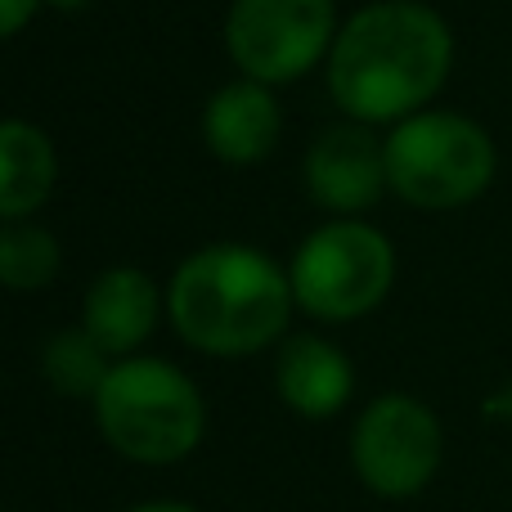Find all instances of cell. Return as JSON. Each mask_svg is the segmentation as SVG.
<instances>
[{"mask_svg": "<svg viewBox=\"0 0 512 512\" xmlns=\"http://www.w3.org/2000/svg\"><path fill=\"white\" fill-rule=\"evenodd\" d=\"M288 279L292 297L306 315L346 324V319H360L387 301L391 283H396V248L373 225L355 221V216H337L301 239L288 265Z\"/></svg>", "mask_w": 512, "mask_h": 512, "instance_id": "5", "label": "cell"}, {"mask_svg": "<svg viewBox=\"0 0 512 512\" xmlns=\"http://www.w3.org/2000/svg\"><path fill=\"white\" fill-rule=\"evenodd\" d=\"M113 355L86 333V328H59L41 351V373L59 396L72 400H95V391L104 387Z\"/></svg>", "mask_w": 512, "mask_h": 512, "instance_id": "14", "label": "cell"}, {"mask_svg": "<svg viewBox=\"0 0 512 512\" xmlns=\"http://www.w3.org/2000/svg\"><path fill=\"white\" fill-rule=\"evenodd\" d=\"M126 512H198L194 504H180V499H149V504H135Z\"/></svg>", "mask_w": 512, "mask_h": 512, "instance_id": "16", "label": "cell"}, {"mask_svg": "<svg viewBox=\"0 0 512 512\" xmlns=\"http://www.w3.org/2000/svg\"><path fill=\"white\" fill-rule=\"evenodd\" d=\"M495 180V144L472 117L414 113L387 135V185L423 212H450Z\"/></svg>", "mask_w": 512, "mask_h": 512, "instance_id": "4", "label": "cell"}, {"mask_svg": "<svg viewBox=\"0 0 512 512\" xmlns=\"http://www.w3.org/2000/svg\"><path fill=\"white\" fill-rule=\"evenodd\" d=\"M445 432L432 405L405 391L378 396L351 432V468L378 499H414L436 481Z\"/></svg>", "mask_w": 512, "mask_h": 512, "instance_id": "6", "label": "cell"}, {"mask_svg": "<svg viewBox=\"0 0 512 512\" xmlns=\"http://www.w3.org/2000/svg\"><path fill=\"white\" fill-rule=\"evenodd\" d=\"M95 427L122 459L144 468H171L203 445L207 400L185 369L153 355L113 360L95 391Z\"/></svg>", "mask_w": 512, "mask_h": 512, "instance_id": "3", "label": "cell"}, {"mask_svg": "<svg viewBox=\"0 0 512 512\" xmlns=\"http://www.w3.org/2000/svg\"><path fill=\"white\" fill-rule=\"evenodd\" d=\"M63 248L45 225L5 221L0 225V288L9 292H41L59 279Z\"/></svg>", "mask_w": 512, "mask_h": 512, "instance_id": "13", "label": "cell"}, {"mask_svg": "<svg viewBox=\"0 0 512 512\" xmlns=\"http://www.w3.org/2000/svg\"><path fill=\"white\" fill-rule=\"evenodd\" d=\"M454 36L418 0H378L337 27L328 50V90L351 122H405L445 86Z\"/></svg>", "mask_w": 512, "mask_h": 512, "instance_id": "1", "label": "cell"}, {"mask_svg": "<svg viewBox=\"0 0 512 512\" xmlns=\"http://www.w3.org/2000/svg\"><path fill=\"white\" fill-rule=\"evenodd\" d=\"M279 131H283V113L274 104L270 86H261V81L239 77L207 99L203 140L221 162L252 167V162L270 158V149L279 144Z\"/></svg>", "mask_w": 512, "mask_h": 512, "instance_id": "10", "label": "cell"}, {"mask_svg": "<svg viewBox=\"0 0 512 512\" xmlns=\"http://www.w3.org/2000/svg\"><path fill=\"white\" fill-rule=\"evenodd\" d=\"M333 41V0H234L225 18L230 59L261 86H288L306 77L333 50Z\"/></svg>", "mask_w": 512, "mask_h": 512, "instance_id": "7", "label": "cell"}, {"mask_svg": "<svg viewBox=\"0 0 512 512\" xmlns=\"http://www.w3.org/2000/svg\"><path fill=\"white\" fill-rule=\"evenodd\" d=\"M297 306L288 270L243 243H212L180 261L167 288L176 333L207 355H256L274 346Z\"/></svg>", "mask_w": 512, "mask_h": 512, "instance_id": "2", "label": "cell"}, {"mask_svg": "<svg viewBox=\"0 0 512 512\" xmlns=\"http://www.w3.org/2000/svg\"><path fill=\"white\" fill-rule=\"evenodd\" d=\"M50 9H63V14H77V9H86L90 0H45Z\"/></svg>", "mask_w": 512, "mask_h": 512, "instance_id": "17", "label": "cell"}, {"mask_svg": "<svg viewBox=\"0 0 512 512\" xmlns=\"http://www.w3.org/2000/svg\"><path fill=\"white\" fill-rule=\"evenodd\" d=\"M41 5L45 0H0V41H9L14 32H23Z\"/></svg>", "mask_w": 512, "mask_h": 512, "instance_id": "15", "label": "cell"}, {"mask_svg": "<svg viewBox=\"0 0 512 512\" xmlns=\"http://www.w3.org/2000/svg\"><path fill=\"white\" fill-rule=\"evenodd\" d=\"M59 180V153L41 126L23 117L0 122V225L5 221H32Z\"/></svg>", "mask_w": 512, "mask_h": 512, "instance_id": "12", "label": "cell"}, {"mask_svg": "<svg viewBox=\"0 0 512 512\" xmlns=\"http://www.w3.org/2000/svg\"><path fill=\"white\" fill-rule=\"evenodd\" d=\"M306 189L324 212H369L387 185V144L364 122L328 126L306 153Z\"/></svg>", "mask_w": 512, "mask_h": 512, "instance_id": "8", "label": "cell"}, {"mask_svg": "<svg viewBox=\"0 0 512 512\" xmlns=\"http://www.w3.org/2000/svg\"><path fill=\"white\" fill-rule=\"evenodd\" d=\"M158 315H162L158 283L144 270H135V265L104 270L86 288V301H81V328L117 360H126L131 351H140L149 342L153 328H158Z\"/></svg>", "mask_w": 512, "mask_h": 512, "instance_id": "9", "label": "cell"}, {"mask_svg": "<svg viewBox=\"0 0 512 512\" xmlns=\"http://www.w3.org/2000/svg\"><path fill=\"white\" fill-rule=\"evenodd\" d=\"M274 387H279L283 405L301 418H333L337 409L351 400L355 369L333 342L315 333L288 337L274 360Z\"/></svg>", "mask_w": 512, "mask_h": 512, "instance_id": "11", "label": "cell"}]
</instances>
